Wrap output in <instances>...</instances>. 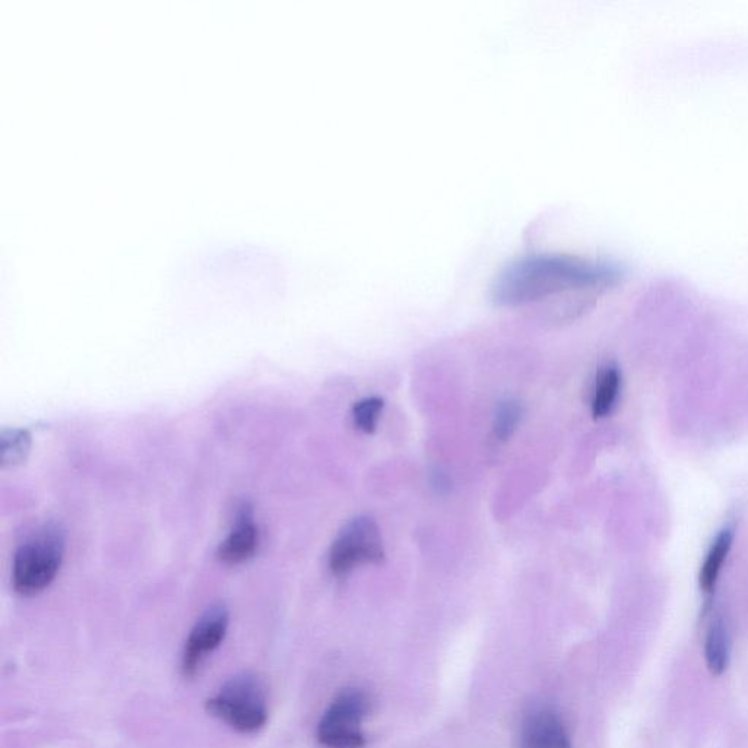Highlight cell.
I'll return each instance as SVG.
<instances>
[{"label": "cell", "instance_id": "30bf717a", "mask_svg": "<svg viewBox=\"0 0 748 748\" xmlns=\"http://www.w3.org/2000/svg\"><path fill=\"white\" fill-rule=\"evenodd\" d=\"M732 541H734V534H732L731 529H724V531L719 532L718 537L711 545L708 556L703 561L702 569H700L699 585L706 595H711L715 591L719 573H721L722 566H724L725 560L730 554Z\"/></svg>", "mask_w": 748, "mask_h": 748}, {"label": "cell", "instance_id": "ba28073f", "mask_svg": "<svg viewBox=\"0 0 748 748\" xmlns=\"http://www.w3.org/2000/svg\"><path fill=\"white\" fill-rule=\"evenodd\" d=\"M258 547V531L249 510H243L233 531L221 544L218 556L227 564L243 563L255 554Z\"/></svg>", "mask_w": 748, "mask_h": 748}, {"label": "cell", "instance_id": "6da1fadb", "mask_svg": "<svg viewBox=\"0 0 748 748\" xmlns=\"http://www.w3.org/2000/svg\"><path fill=\"white\" fill-rule=\"evenodd\" d=\"M624 269L616 262L561 253H532L507 262L493 280L490 296L499 307H521L561 294L598 296L616 287Z\"/></svg>", "mask_w": 748, "mask_h": 748}, {"label": "cell", "instance_id": "7c38bea8", "mask_svg": "<svg viewBox=\"0 0 748 748\" xmlns=\"http://www.w3.org/2000/svg\"><path fill=\"white\" fill-rule=\"evenodd\" d=\"M522 420V407L519 402L513 401V399H506V401L500 402L497 407L496 415H494V434L497 439L505 440L512 437L516 429L519 427V423Z\"/></svg>", "mask_w": 748, "mask_h": 748}, {"label": "cell", "instance_id": "8fae6325", "mask_svg": "<svg viewBox=\"0 0 748 748\" xmlns=\"http://www.w3.org/2000/svg\"><path fill=\"white\" fill-rule=\"evenodd\" d=\"M621 376L616 366H605L599 370L592 398V414L604 418L616 407L620 393Z\"/></svg>", "mask_w": 748, "mask_h": 748}, {"label": "cell", "instance_id": "5bb4252c", "mask_svg": "<svg viewBox=\"0 0 748 748\" xmlns=\"http://www.w3.org/2000/svg\"><path fill=\"white\" fill-rule=\"evenodd\" d=\"M383 407H385V404L377 396L361 399L360 402H357L353 410V420L357 429L364 431V433H373L377 429Z\"/></svg>", "mask_w": 748, "mask_h": 748}, {"label": "cell", "instance_id": "5b68a950", "mask_svg": "<svg viewBox=\"0 0 748 748\" xmlns=\"http://www.w3.org/2000/svg\"><path fill=\"white\" fill-rule=\"evenodd\" d=\"M370 711L367 694L357 689L339 693L323 713L316 730L320 746L326 748H363L366 737L361 724Z\"/></svg>", "mask_w": 748, "mask_h": 748}, {"label": "cell", "instance_id": "52a82bcc", "mask_svg": "<svg viewBox=\"0 0 748 748\" xmlns=\"http://www.w3.org/2000/svg\"><path fill=\"white\" fill-rule=\"evenodd\" d=\"M521 748H572L563 721L551 709H538L526 718Z\"/></svg>", "mask_w": 748, "mask_h": 748}, {"label": "cell", "instance_id": "7a4b0ae2", "mask_svg": "<svg viewBox=\"0 0 748 748\" xmlns=\"http://www.w3.org/2000/svg\"><path fill=\"white\" fill-rule=\"evenodd\" d=\"M209 715L239 734H256L268 724L265 687L256 675L242 673L225 681L205 702Z\"/></svg>", "mask_w": 748, "mask_h": 748}, {"label": "cell", "instance_id": "3957f363", "mask_svg": "<svg viewBox=\"0 0 748 748\" xmlns=\"http://www.w3.org/2000/svg\"><path fill=\"white\" fill-rule=\"evenodd\" d=\"M65 538L59 526L46 525L19 547L12 580L18 594H40L55 580L62 564Z\"/></svg>", "mask_w": 748, "mask_h": 748}, {"label": "cell", "instance_id": "277c9868", "mask_svg": "<svg viewBox=\"0 0 748 748\" xmlns=\"http://www.w3.org/2000/svg\"><path fill=\"white\" fill-rule=\"evenodd\" d=\"M385 560L382 534L374 519L358 516L339 531L329 551V569L338 578L357 567L380 564Z\"/></svg>", "mask_w": 748, "mask_h": 748}, {"label": "cell", "instance_id": "8992f818", "mask_svg": "<svg viewBox=\"0 0 748 748\" xmlns=\"http://www.w3.org/2000/svg\"><path fill=\"white\" fill-rule=\"evenodd\" d=\"M230 614L224 605L208 608L187 636L182 654V673L195 677L209 655L214 654L227 635Z\"/></svg>", "mask_w": 748, "mask_h": 748}, {"label": "cell", "instance_id": "4fadbf2b", "mask_svg": "<svg viewBox=\"0 0 748 748\" xmlns=\"http://www.w3.org/2000/svg\"><path fill=\"white\" fill-rule=\"evenodd\" d=\"M2 464L17 465L24 461L30 450L31 437L25 430L3 431Z\"/></svg>", "mask_w": 748, "mask_h": 748}, {"label": "cell", "instance_id": "9c48e42d", "mask_svg": "<svg viewBox=\"0 0 748 748\" xmlns=\"http://www.w3.org/2000/svg\"><path fill=\"white\" fill-rule=\"evenodd\" d=\"M705 659L712 675H722L728 670L731 659V639L722 618H716L709 627L705 640Z\"/></svg>", "mask_w": 748, "mask_h": 748}]
</instances>
